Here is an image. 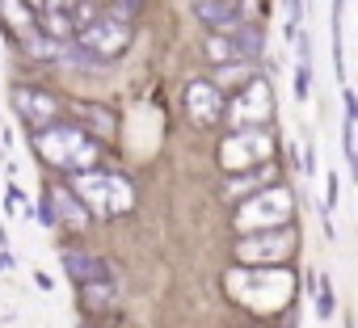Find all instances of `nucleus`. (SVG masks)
I'll use <instances>...</instances> for the list:
<instances>
[{
	"label": "nucleus",
	"mask_w": 358,
	"mask_h": 328,
	"mask_svg": "<svg viewBox=\"0 0 358 328\" xmlns=\"http://www.w3.org/2000/svg\"><path fill=\"white\" fill-rule=\"evenodd\" d=\"M270 156V135L257 131V126H245L241 135H232L224 147H220V160H224V169H257V160Z\"/></svg>",
	"instance_id": "obj_7"
},
{
	"label": "nucleus",
	"mask_w": 358,
	"mask_h": 328,
	"mask_svg": "<svg viewBox=\"0 0 358 328\" xmlns=\"http://www.w3.org/2000/svg\"><path fill=\"white\" fill-rule=\"evenodd\" d=\"M316 315L320 320L333 315V282L329 278H316Z\"/></svg>",
	"instance_id": "obj_16"
},
{
	"label": "nucleus",
	"mask_w": 358,
	"mask_h": 328,
	"mask_svg": "<svg viewBox=\"0 0 358 328\" xmlns=\"http://www.w3.org/2000/svg\"><path fill=\"white\" fill-rule=\"evenodd\" d=\"M308 59H299V68H295V97H308Z\"/></svg>",
	"instance_id": "obj_18"
},
{
	"label": "nucleus",
	"mask_w": 358,
	"mask_h": 328,
	"mask_svg": "<svg viewBox=\"0 0 358 328\" xmlns=\"http://www.w3.org/2000/svg\"><path fill=\"white\" fill-rule=\"evenodd\" d=\"M30 5H38L43 13H68V9L80 5V0H30Z\"/></svg>",
	"instance_id": "obj_17"
},
{
	"label": "nucleus",
	"mask_w": 358,
	"mask_h": 328,
	"mask_svg": "<svg viewBox=\"0 0 358 328\" xmlns=\"http://www.w3.org/2000/svg\"><path fill=\"white\" fill-rule=\"evenodd\" d=\"M47 207H51V215H59V219H64V223H72V228H85V223H89V211H85L68 190L47 194Z\"/></svg>",
	"instance_id": "obj_13"
},
{
	"label": "nucleus",
	"mask_w": 358,
	"mask_h": 328,
	"mask_svg": "<svg viewBox=\"0 0 358 328\" xmlns=\"http://www.w3.org/2000/svg\"><path fill=\"white\" fill-rule=\"evenodd\" d=\"M287 13H291V26H299V17H303V0H287Z\"/></svg>",
	"instance_id": "obj_19"
},
{
	"label": "nucleus",
	"mask_w": 358,
	"mask_h": 328,
	"mask_svg": "<svg viewBox=\"0 0 358 328\" xmlns=\"http://www.w3.org/2000/svg\"><path fill=\"white\" fill-rule=\"evenodd\" d=\"M17 207H22V194H17V190H9V215H17Z\"/></svg>",
	"instance_id": "obj_20"
},
{
	"label": "nucleus",
	"mask_w": 358,
	"mask_h": 328,
	"mask_svg": "<svg viewBox=\"0 0 358 328\" xmlns=\"http://www.w3.org/2000/svg\"><path fill=\"white\" fill-rule=\"evenodd\" d=\"M38 151L47 164H55V169H72V173H85L93 169V160H97V147L85 131L76 126H43L38 131Z\"/></svg>",
	"instance_id": "obj_2"
},
{
	"label": "nucleus",
	"mask_w": 358,
	"mask_h": 328,
	"mask_svg": "<svg viewBox=\"0 0 358 328\" xmlns=\"http://www.w3.org/2000/svg\"><path fill=\"white\" fill-rule=\"evenodd\" d=\"M194 17L211 30V34H220V30H232L236 22H241V13H236V0H194Z\"/></svg>",
	"instance_id": "obj_12"
},
{
	"label": "nucleus",
	"mask_w": 358,
	"mask_h": 328,
	"mask_svg": "<svg viewBox=\"0 0 358 328\" xmlns=\"http://www.w3.org/2000/svg\"><path fill=\"white\" fill-rule=\"evenodd\" d=\"M291 215H295V198H291V190L270 186V190H262L257 198H249V202L236 211V228H241V232L287 228V219H291Z\"/></svg>",
	"instance_id": "obj_4"
},
{
	"label": "nucleus",
	"mask_w": 358,
	"mask_h": 328,
	"mask_svg": "<svg viewBox=\"0 0 358 328\" xmlns=\"http://www.w3.org/2000/svg\"><path fill=\"white\" fill-rule=\"evenodd\" d=\"M76 43H80V51L93 55V59H118V55L127 51V43H131V26H127V17H118V13H97V17H89V22L76 30Z\"/></svg>",
	"instance_id": "obj_3"
},
{
	"label": "nucleus",
	"mask_w": 358,
	"mask_h": 328,
	"mask_svg": "<svg viewBox=\"0 0 358 328\" xmlns=\"http://www.w3.org/2000/svg\"><path fill=\"white\" fill-rule=\"evenodd\" d=\"M270 110H274V93H270V84L266 80H249L245 84V93L232 101V122L236 126H257L262 118H270Z\"/></svg>",
	"instance_id": "obj_9"
},
{
	"label": "nucleus",
	"mask_w": 358,
	"mask_h": 328,
	"mask_svg": "<svg viewBox=\"0 0 358 328\" xmlns=\"http://www.w3.org/2000/svg\"><path fill=\"white\" fill-rule=\"evenodd\" d=\"M291 248H295V232H287V228H266V232H257V236H245L241 248H236V257H241L245 265H278Z\"/></svg>",
	"instance_id": "obj_6"
},
{
	"label": "nucleus",
	"mask_w": 358,
	"mask_h": 328,
	"mask_svg": "<svg viewBox=\"0 0 358 328\" xmlns=\"http://www.w3.org/2000/svg\"><path fill=\"white\" fill-rule=\"evenodd\" d=\"M72 186H76L85 211L97 215V219H114V215L131 211V202H135L131 181H127V177H114V173H93V169H85V173H76Z\"/></svg>",
	"instance_id": "obj_1"
},
{
	"label": "nucleus",
	"mask_w": 358,
	"mask_h": 328,
	"mask_svg": "<svg viewBox=\"0 0 358 328\" xmlns=\"http://www.w3.org/2000/svg\"><path fill=\"white\" fill-rule=\"evenodd\" d=\"M64 269L76 278V286H85V282H118V269H114L106 257H97V253H80V248L64 253Z\"/></svg>",
	"instance_id": "obj_11"
},
{
	"label": "nucleus",
	"mask_w": 358,
	"mask_h": 328,
	"mask_svg": "<svg viewBox=\"0 0 358 328\" xmlns=\"http://www.w3.org/2000/svg\"><path fill=\"white\" fill-rule=\"evenodd\" d=\"M80 118H85L93 131L114 135V114H110V110H101V105H80Z\"/></svg>",
	"instance_id": "obj_15"
},
{
	"label": "nucleus",
	"mask_w": 358,
	"mask_h": 328,
	"mask_svg": "<svg viewBox=\"0 0 358 328\" xmlns=\"http://www.w3.org/2000/svg\"><path fill=\"white\" fill-rule=\"evenodd\" d=\"M182 101H186V114H190L194 126H215L224 118V93L211 80H190Z\"/></svg>",
	"instance_id": "obj_8"
},
{
	"label": "nucleus",
	"mask_w": 358,
	"mask_h": 328,
	"mask_svg": "<svg viewBox=\"0 0 358 328\" xmlns=\"http://www.w3.org/2000/svg\"><path fill=\"white\" fill-rule=\"evenodd\" d=\"M114 295H118V282H85L80 286L85 307H106V303H114Z\"/></svg>",
	"instance_id": "obj_14"
},
{
	"label": "nucleus",
	"mask_w": 358,
	"mask_h": 328,
	"mask_svg": "<svg viewBox=\"0 0 358 328\" xmlns=\"http://www.w3.org/2000/svg\"><path fill=\"white\" fill-rule=\"evenodd\" d=\"M13 110H17V118L30 126V131H43V126H51L55 122V97L51 93H43V89H17L13 93Z\"/></svg>",
	"instance_id": "obj_10"
},
{
	"label": "nucleus",
	"mask_w": 358,
	"mask_h": 328,
	"mask_svg": "<svg viewBox=\"0 0 358 328\" xmlns=\"http://www.w3.org/2000/svg\"><path fill=\"white\" fill-rule=\"evenodd\" d=\"M262 47H266L262 30L236 22L232 30H220V34L207 38V59H211V64H245V59H257Z\"/></svg>",
	"instance_id": "obj_5"
}]
</instances>
